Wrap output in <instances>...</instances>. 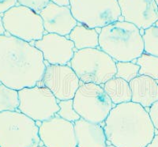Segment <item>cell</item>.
<instances>
[{
	"mask_svg": "<svg viewBox=\"0 0 158 147\" xmlns=\"http://www.w3.org/2000/svg\"><path fill=\"white\" fill-rule=\"evenodd\" d=\"M59 101L73 99L80 86V79L68 65H48L42 79Z\"/></svg>",
	"mask_w": 158,
	"mask_h": 147,
	"instance_id": "10",
	"label": "cell"
},
{
	"mask_svg": "<svg viewBox=\"0 0 158 147\" xmlns=\"http://www.w3.org/2000/svg\"><path fill=\"white\" fill-rule=\"evenodd\" d=\"M77 147H106L104 127L81 118L74 124Z\"/></svg>",
	"mask_w": 158,
	"mask_h": 147,
	"instance_id": "15",
	"label": "cell"
},
{
	"mask_svg": "<svg viewBox=\"0 0 158 147\" xmlns=\"http://www.w3.org/2000/svg\"><path fill=\"white\" fill-rule=\"evenodd\" d=\"M16 5H18L17 0H0V15H2Z\"/></svg>",
	"mask_w": 158,
	"mask_h": 147,
	"instance_id": "26",
	"label": "cell"
},
{
	"mask_svg": "<svg viewBox=\"0 0 158 147\" xmlns=\"http://www.w3.org/2000/svg\"><path fill=\"white\" fill-rule=\"evenodd\" d=\"M59 111H58L57 115L59 117L74 124L81 119V116L74 110L73 99L66 100V101H59Z\"/></svg>",
	"mask_w": 158,
	"mask_h": 147,
	"instance_id": "23",
	"label": "cell"
},
{
	"mask_svg": "<svg viewBox=\"0 0 158 147\" xmlns=\"http://www.w3.org/2000/svg\"><path fill=\"white\" fill-rule=\"evenodd\" d=\"M132 93V102L144 108H150L158 101L157 82L146 75H138L129 82Z\"/></svg>",
	"mask_w": 158,
	"mask_h": 147,
	"instance_id": "16",
	"label": "cell"
},
{
	"mask_svg": "<svg viewBox=\"0 0 158 147\" xmlns=\"http://www.w3.org/2000/svg\"><path fill=\"white\" fill-rule=\"evenodd\" d=\"M6 33L32 43L42 39L45 29L40 14L29 8L16 5L2 15Z\"/></svg>",
	"mask_w": 158,
	"mask_h": 147,
	"instance_id": "8",
	"label": "cell"
},
{
	"mask_svg": "<svg viewBox=\"0 0 158 147\" xmlns=\"http://www.w3.org/2000/svg\"><path fill=\"white\" fill-rule=\"evenodd\" d=\"M148 112L155 129L158 131V101L151 106Z\"/></svg>",
	"mask_w": 158,
	"mask_h": 147,
	"instance_id": "25",
	"label": "cell"
},
{
	"mask_svg": "<svg viewBox=\"0 0 158 147\" xmlns=\"http://www.w3.org/2000/svg\"><path fill=\"white\" fill-rule=\"evenodd\" d=\"M46 64L34 45L9 34L0 35V83L16 90L42 82Z\"/></svg>",
	"mask_w": 158,
	"mask_h": 147,
	"instance_id": "1",
	"label": "cell"
},
{
	"mask_svg": "<svg viewBox=\"0 0 158 147\" xmlns=\"http://www.w3.org/2000/svg\"><path fill=\"white\" fill-rule=\"evenodd\" d=\"M140 66L139 75H146L158 81V57L144 52L138 59L132 61Z\"/></svg>",
	"mask_w": 158,
	"mask_h": 147,
	"instance_id": "20",
	"label": "cell"
},
{
	"mask_svg": "<svg viewBox=\"0 0 158 147\" xmlns=\"http://www.w3.org/2000/svg\"><path fill=\"white\" fill-rule=\"evenodd\" d=\"M33 45L43 53L44 61L50 65H67L71 61L77 49L67 36L47 33Z\"/></svg>",
	"mask_w": 158,
	"mask_h": 147,
	"instance_id": "12",
	"label": "cell"
},
{
	"mask_svg": "<svg viewBox=\"0 0 158 147\" xmlns=\"http://www.w3.org/2000/svg\"><path fill=\"white\" fill-rule=\"evenodd\" d=\"M70 7L77 22L97 29L119 21L118 0H70Z\"/></svg>",
	"mask_w": 158,
	"mask_h": 147,
	"instance_id": "7",
	"label": "cell"
},
{
	"mask_svg": "<svg viewBox=\"0 0 158 147\" xmlns=\"http://www.w3.org/2000/svg\"><path fill=\"white\" fill-rule=\"evenodd\" d=\"M44 27L48 33L68 36L77 26V20L74 18L70 6H61L50 2L40 13Z\"/></svg>",
	"mask_w": 158,
	"mask_h": 147,
	"instance_id": "14",
	"label": "cell"
},
{
	"mask_svg": "<svg viewBox=\"0 0 158 147\" xmlns=\"http://www.w3.org/2000/svg\"><path fill=\"white\" fill-rule=\"evenodd\" d=\"M140 66L133 62H116V74L115 78H119L130 82L138 77Z\"/></svg>",
	"mask_w": 158,
	"mask_h": 147,
	"instance_id": "22",
	"label": "cell"
},
{
	"mask_svg": "<svg viewBox=\"0 0 158 147\" xmlns=\"http://www.w3.org/2000/svg\"><path fill=\"white\" fill-rule=\"evenodd\" d=\"M68 36L77 50L99 48V32L95 29L89 28L84 25H77Z\"/></svg>",
	"mask_w": 158,
	"mask_h": 147,
	"instance_id": "17",
	"label": "cell"
},
{
	"mask_svg": "<svg viewBox=\"0 0 158 147\" xmlns=\"http://www.w3.org/2000/svg\"><path fill=\"white\" fill-rule=\"evenodd\" d=\"M74 108L81 118L94 124H104L114 104L104 88L94 83L80 85L73 98Z\"/></svg>",
	"mask_w": 158,
	"mask_h": 147,
	"instance_id": "6",
	"label": "cell"
},
{
	"mask_svg": "<svg viewBox=\"0 0 158 147\" xmlns=\"http://www.w3.org/2000/svg\"><path fill=\"white\" fill-rule=\"evenodd\" d=\"M99 48L116 62H132L144 53L142 35L134 24L117 21L101 28Z\"/></svg>",
	"mask_w": 158,
	"mask_h": 147,
	"instance_id": "3",
	"label": "cell"
},
{
	"mask_svg": "<svg viewBox=\"0 0 158 147\" xmlns=\"http://www.w3.org/2000/svg\"><path fill=\"white\" fill-rule=\"evenodd\" d=\"M18 91L0 83V112L18 111Z\"/></svg>",
	"mask_w": 158,
	"mask_h": 147,
	"instance_id": "19",
	"label": "cell"
},
{
	"mask_svg": "<svg viewBox=\"0 0 158 147\" xmlns=\"http://www.w3.org/2000/svg\"></svg>",
	"mask_w": 158,
	"mask_h": 147,
	"instance_id": "35",
	"label": "cell"
},
{
	"mask_svg": "<svg viewBox=\"0 0 158 147\" xmlns=\"http://www.w3.org/2000/svg\"><path fill=\"white\" fill-rule=\"evenodd\" d=\"M38 147H46V146H45V145H39V146H38Z\"/></svg>",
	"mask_w": 158,
	"mask_h": 147,
	"instance_id": "32",
	"label": "cell"
},
{
	"mask_svg": "<svg viewBox=\"0 0 158 147\" xmlns=\"http://www.w3.org/2000/svg\"><path fill=\"white\" fill-rule=\"evenodd\" d=\"M155 25V26H156V27H157V28H158V21H157V22H156V23H155L154 25Z\"/></svg>",
	"mask_w": 158,
	"mask_h": 147,
	"instance_id": "31",
	"label": "cell"
},
{
	"mask_svg": "<svg viewBox=\"0 0 158 147\" xmlns=\"http://www.w3.org/2000/svg\"><path fill=\"white\" fill-rule=\"evenodd\" d=\"M146 147H158V134L157 135H155L154 138H153L150 143Z\"/></svg>",
	"mask_w": 158,
	"mask_h": 147,
	"instance_id": "28",
	"label": "cell"
},
{
	"mask_svg": "<svg viewBox=\"0 0 158 147\" xmlns=\"http://www.w3.org/2000/svg\"><path fill=\"white\" fill-rule=\"evenodd\" d=\"M40 143L36 121L19 111L0 112V147H38Z\"/></svg>",
	"mask_w": 158,
	"mask_h": 147,
	"instance_id": "5",
	"label": "cell"
},
{
	"mask_svg": "<svg viewBox=\"0 0 158 147\" xmlns=\"http://www.w3.org/2000/svg\"><path fill=\"white\" fill-rule=\"evenodd\" d=\"M121 17L139 29L151 27L158 21V6L155 0H118Z\"/></svg>",
	"mask_w": 158,
	"mask_h": 147,
	"instance_id": "13",
	"label": "cell"
},
{
	"mask_svg": "<svg viewBox=\"0 0 158 147\" xmlns=\"http://www.w3.org/2000/svg\"><path fill=\"white\" fill-rule=\"evenodd\" d=\"M114 105L131 102L132 99L129 82L119 78H112L102 86Z\"/></svg>",
	"mask_w": 158,
	"mask_h": 147,
	"instance_id": "18",
	"label": "cell"
},
{
	"mask_svg": "<svg viewBox=\"0 0 158 147\" xmlns=\"http://www.w3.org/2000/svg\"><path fill=\"white\" fill-rule=\"evenodd\" d=\"M155 2H156V5H157V6H158V0H155Z\"/></svg>",
	"mask_w": 158,
	"mask_h": 147,
	"instance_id": "33",
	"label": "cell"
},
{
	"mask_svg": "<svg viewBox=\"0 0 158 147\" xmlns=\"http://www.w3.org/2000/svg\"><path fill=\"white\" fill-rule=\"evenodd\" d=\"M39 136L46 147H77L74 123L56 115L40 123Z\"/></svg>",
	"mask_w": 158,
	"mask_h": 147,
	"instance_id": "11",
	"label": "cell"
},
{
	"mask_svg": "<svg viewBox=\"0 0 158 147\" xmlns=\"http://www.w3.org/2000/svg\"><path fill=\"white\" fill-rule=\"evenodd\" d=\"M18 111L36 122H44L57 115L58 99L45 86H36L18 90Z\"/></svg>",
	"mask_w": 158,
	"mask_h": 147,
	"instance_id": "9",
	"label": "cell"
},
{
	"mask_svg": "<svg viewBox=\"0 0 158 147\" xmlns=\"http://www.w3.org/2000/svg\"><path fill=\"white\" fill-rule=\"evenodd\" d=\"M156 82H157V84H158V81H156Z\"/></svg>",
	"mask_w": 158,
	"mask_h": 147,
	"instance_id": "34",
	"label": "cell"
},
{
	"mask_svg": "<svg viewBox=\"0 0 158 147\" xmlns=\"http://www.w3.org/2000/svg\"><path fill=\"white\" fill-rule=\"evenodd\" d=\"M70 64L83 83L102 86L116 74V62L99 48L77 50Z\"/></svg>",
	"mask_w": 158,
	"mask_h": 147,
	"instance_id": "4",
	"label": "cell"
},
{
	"mask_svg": "<svg viewBox=\"0 0 158 147\" xmlns=\"http://www.w3.org/2000/svg\"><path fill=\"white\" fill-rule=\"evenodd\" d=\"M106 147H116V146H115V145H111V144H108Z\"/></svg>",
	"mask_w": 158,
	"mask_h": 147,
	"instance_id": "30",
	"label": "cell"
},
{
	"mask_svg": "<svg viewBox=\"0 0 158 147\" xmlns=\"http://www.w3.org/2000/svg\"><path fill=\"white\" fill-rule=\"evenodd\" d=\"M104 130L107 145L116 147H146L156 131L148 111L132 101L114 106L104 121Z\"/></svg>",
	"mask_w": 158,
	"mask_h": 147,
	"instance_id": "2",
	"label": "cell"
},
{
	"mask_svg": "<svg viewBox=\"0 0 158 147\" xmlns=\"http://www.w3.org/2000/svg\"><path fill=\"white\" fill-rule=\"evenodd\" d=\"M50 2L61 6H70V0H50Z\"/></svg>",
	"mask_w": 158,
	"mask_h": 147,
	"instance_id": "27",
	"label": "cell"
},
{
	"mask_svg": "<svg viewBox=\"0 0 158 147\" xmlns=\"http://www.w3.org/2000/svg\"><path fill=\"white\" fill-rule=\"evenodd\" d=\"M144 52L158 57V28L155 25L145 29L142 33Z\"/></svg>",
	"mask_w": 158,
	"mask_h": 147,
	"instance_id": "21",
	"label": "cell"
},
{
	"mask_svg": "<svg viewBox=\"0 0 158 147\" xmlns=\"http://www.w3.org/2000/svg\"><path fill=\"white\" fill-rule=\"evenodd\" d=\"M7 34L6 32L5 29L3 26V22H2V15H0V35H5Z\"/></svg>",
	"mask_w": 158,
	"mask_h": 147,
	"instance_id": "29",
	"label": "cell"
},
{
	"mask_svg": "<svg viewBox=\"0 0 158 147\" xmlns=\"http://www.w3.org/2000/svg\"><path fill=\"white\" fill-rule=\"evenodd\" d=\"M18 5L24 6L40 14V11L50 2V0H17Z\"/></svg>",
	"mask_w": 158,
	"mask_h": 147,
	"instance_id": "24",
	"label": "cell"
}]
</instances>
